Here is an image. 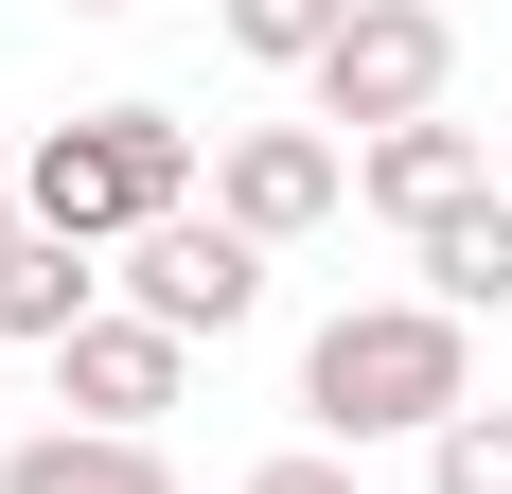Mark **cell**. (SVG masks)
Instances as JSON below:
<instances>
[{
	"mask_svg": "<svg viewBox=\"0 0 512 494\" xmlns=\"http://www.w3.org/2000/svg\"><path fill=\"white\" fill-rule=\"evenodd\" d=\"M495 177H512V142H495Z\"/></svg>",
	"mask_w": 512,
	"mask_h": 494,
	"instance_id": "obj_16",
	"label": "cell"
},
{
	"mask_svg": "<svg viewBox=\"0 0 512 494\" xmlns=\"http://www.w3.org/2000/svg\"><path fill=\"white\" fill-rule=\"evenodd\" d=\"M18 195H36V230H71V247H142L159 212H195V124H177V106L36 124V142H18Z\"/></svg>",
	"mask_w": 512,
	"mask_h": 494,
	"instance_id": "obj_2",
	"label": "cell"
},
{
	"mask_svg": "<svg viewBox=\"0 0 512 494\" xmlns=\"http://www.w3.org/2000/svg\"><path fill=\"white\" fill-rule=\"evenodd\" d=\"M477 406V318H442V300H336L301 336V424L336 459L354 442H442Z\"/></svg>",
	"mask_w": 512,
	"mask_h": 494,
	"instance_id": "obj_1",
	"label": "cell"
},
{
	"mask_svg": "<svg viewBox=\"0 0 512 494\" xmlns=\"http://www.w3.org/2000/svg\"><path fill=\"white\" fill-rule=\"evenodd\" d=\"M354 195L389 212V230H442L460 195H495V142H477V124H389V142H354Z\"/></svg>",
	"mask_w": 512,
	"mask_h": 494,
	"instance_id": "obj_7",
	"label": "cell"
},
{
	"mask_svg": "<svg viewBox=\"0 0 512 494\" xmlns=\"http://www.w3.org/2000/svg\"><path fill=\"white\" fill-rule=\"evenodd\" d=\"M336 195H354V142H336V124H230V159H212V212L248 247L336 230Z\"/></svg>",
	"mask_w": 512,
	"mask_h": 494,
	"instance_id": "obj_5",
	"label": "cell"
},
{
	"mask_svg": "<svg viewBox=\"0 0 512 494\" xmlns=\"http://www.w3.org/2000/svg\"><path fill=\"white\" fill-rule=\"evenodd\" d=\"M18 230H36V195H18V142H0V247H18Z\"/></svg>",
	"mask_w": 512,
	"mask_h": 494,
	"instance_id": "obj_14",
	"label": "cell"
},
{
	"mask_svg": "<svg viewBox=\"0 0 512 494\" xmlns=\"http://www.w3.org/2000/svg\"><path fill=\"white\" fill-rule=\"evenodd\" d=\"M106 283H124L106 247H71V230H18V247H0V336H36V353H71V336L106 318Z\"/></svg>",
	"mask_w": 512,
	"mask_h": 494,
	"instance_id": "obj_8",
	"label": "cell"
},
{
	"mask_svg": "<svg viewBox=\"0 0 512 494\" xmlns=\"http://www.w3.org/2000/svg\"><path fill=\"white\" fill-rule=\"evenodd\" d=\"M106 265H124V300H142L159 336H248V318H265V247L230 230L212 195H195V212H159L142 247H106Z\"/></svg>",
	"mask_w": 512,
	"mask_h": 494,
	"instance_id": "obj_4",
	"label": "cell"
},
{
	"mask_svg": "<svg viewBox=\"0 0 512 494\" xmlns=\"http://www.w3.org/2000/svg\"><path fill=\"white\" fill-rule=\"evenodd\" d=\"M0 494H177V459L106 442V424H36V442H0Z\"/></svg>",
	"mask_w": 512,
	"mask_h": 494,
	"instance_id": "obj_10",
	"label": "cell"
},
{
	"mask_svg": "<svg viewBox=\"0 0 512 494\" xmlns=\"http://www.w3.org/2000/svg\"><path fill=\"white\" fill-rule=\"evenodd\" d=\"M212 18H230V53H248V71H318V53L354 36V0H212Z\"/></svg>",
	"mask_w": 512,
	"mask_h": 494,
	"instance_id": "obj_11",
	"label": "cell"
},
{
	"mask_svg": "<svg viewBox=\"0 0 512 494\" xmlns=\"http://www.w3.org/2000/svg\"><path fill=\"white\" fill-rule=\"evenodd\" d=\"M318 124H354V142H389V124H442V89H460V18L442 0H354V36L301 71Z\"/></svg>",
	"mask_w": 512,
	"mask_h": 494,
	"instance_id": "obj_3",
	"label": "cell"
},
{
	"mask_svg": "<svg viewBox=\"0 0 512 494\" xmlns=\"http://www.w3.org/2000/svg\"><path fill=\"white\" fill-rule=\"evenodd\" d=\"M71 18H142V0H71Z\"/></svg>",
	"mask_w": 512,
	"mask_h": 494,
	"instance_id": "obj_15",
	"label": "cell"
},
{
	"mask_svg": "<svg viewBox=\"0 0 512 494\" xmlns=\"http://www.w3.org/2000/svg\"><path fill=\"white\" fill-rule=\"evenodd\" d=\"M424 494H512V406H460L424 442Z\"/></svg>",
	"mask_w": 512,
	"mask_h": 494,
	"instance_id": "obj_12",
	"label": "cell"
},
{
	"mask_svg": "<svg viewBox=\"0 0 512 494\" xmlns=\"http://www.w3.org/2000/svg\"><path fill=\"white\" fill-rule=\"evenodd\" d=\"M248 494H354V459H336V442H283V459H248Z\"/></svg>",
	"mask_w": 512,
	"mask_h": 494,
	"instance_id": "obj_13",
	"label": "cell"
},
{
	"mask_svg": "<svg viewBox=\"0 0 512 494\" xmlns=\"http://www.w3.org/2000/svg\"><path fill=\"white\" fill-rule=\"evenodd\" d=\"M195 389V336H159L142 300H106L89 336L53 353V406H71V424H106V442H159V406Z\"/></svg>",
	"mask_w": 512,
	"mask_h": 494,
	"instance_id": "obj_6",
	"label": "cell"
},
{
	"mask_svg": "<svg viewBox=\"0 0 512 494\" xmlns=\"http://www.w3.org/2000/svg\"><path fill=\"white\" fill-rule=\"evenodd\" d=\"M407 265H424L442 318H512V177H495V195H460L442 230H407Z\"/></svg>",
	"mask_w": 512,
	"mask_h": 494,
	"instance_id": "obj_9",
	"label": "cell"
}]
</instances>
